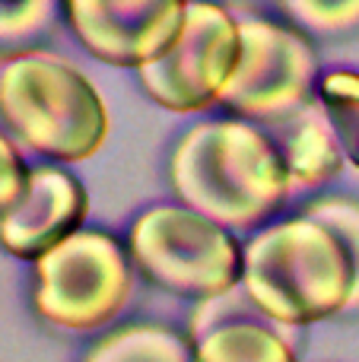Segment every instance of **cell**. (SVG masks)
Wrapping results in <instances>:
<instances>
[{"label":"cell","instance_id":"cell-1","mask_svg":"<svg viewBox=\"0 0 359 362\" xmlns=\"http://www.w3.org/2000/svg\"><path fill=\"white\" fill-rule=\"evenodd\" d=\"M169 181L184 206L229 232L258 229L293 194L273 140L245 118L191 127L172 150Z\"/></svg>","mask_w":359,"mask_h":362},{"label":"cell","instance_id":"cell-2","mask_svg":"<svg viewBox=\"0 0 359 362\" xmlns=\"http://www.w3.org/2000/svg\"><path fill=\"white\" fill-rule=\"evenodd\" d=\"M108 108L76 64L54 51H6L0 67V131L51 163L93 159L108 140Z\"/></svg>","mask_w":359,"mask_h":362},{"label":"cell","instance_id":"cell-3","mask_svg":"<svg viewBox=\"0 0 359 362\" xmlns=\"http://www.w3.org/2000/svg\"><path fill=\"white\" fill-rule=\"evenodd\" d=\"M242 286L271 318L305 327L347 315L353 264L337 232L302 213L252 235L242 248Z\"/></svg>","mask_w":359,"mask_h":362},{"label":"cell","instance_id":"cell-4","mask_svg":"<svg viewBox=\"0 0 359 362\" xmlns=\"http://www.w3.org/2000/svg\"><path fill=\"white\" fill-rule=\"evenodd\" d=\"M32 305L48 327L64 334H95L134 299L137 267L114 235L76 229L35 261Z\"/></svg>","mask_w":359,"mask_h":362},{"label":"cell","instance_id":"cell-5","mask_svg":"<svg viewBox=\"0 0 359 362\" xmlns=\"http://www.w3.org/2000/svg\"><path fill=\"white\" fill-rule=\"evenodd\" d=\"M134 267L175 296L207 299L242 283V248L229 229L184 204L140 213L127 235Z\"/></svg>","mask_w":359,"mask_h":362},{"label":"cell","instance_id":"cell-6","mask_svg":"<svg viewBox=\"0 0 359 362\" xmlns=\"http://www.w3.org/2000/svg\"><path fill=\"white\" fill-rule=\"evenodd\" d=\"M239 23V61L220 105L254 124L305 105L318 93V54L305 32L229 6Z\"/></svg>","mask_w":359,"mask_h":362},{"label":"cell","instance_id":"cell-7","mask_svg":"<svg viewBox=\"0 0 359 362\" xmlns=\"http://www.w3.org/2000/svg\"><path fill=\"white\" fill-rule=\"evenodd\" d=\"M239 61L235 13L213 0H188L175 45L156 61L137 67L140 86L165 112L188 115L220 105Z\"/></svg>","mask_w":359,"mask_h":362},{"label":"cell","instance_id":"cell-8","mask_svg":"<svg viewBox=\"0 0 359 362\" xmlns=\"http://www.w3.org/2000/svg\"><path fill=\"white\" fill-rule=\"evenodd\" d=\"M64 13L93 57L137 70L175 45L188 0H64Z\"/></svg>","mask_w":359,"mask_h":362},{"label":"cell","instance_id":"cell-9","mask_svg":"<svg viewBox=\"0 0 359 362\" xmlns=\"http://www.w3.org/2000/svg\"><path fill=\"white\" fill-rule=\"evenodd\" d=\"M188 340L194 362H299V327L271 318L242 283L197 299Z\"/></svg>","mask_w":359,"mask_h":362},{"label":"cell","instance_id":"cell-10","mask_svg":"<svg viewBox=\"0 0 359 362\" xmlns=\"http://www.w3.org/2000/svg\"><path fill=\"white\" fill-rule=\"evenodd\" d=\"M89 200L83 185L61 165L29 169L25 191L0 213V245L13 257L35 264L54 245L83 229Z\"/></svg>","mask_w":359,"mask_h":362},{"label":"cell","instance_id":"cell-11","mask_svg":"<svg viewBox=\"0 0 359 362\" xmlns=\"http://www.w3.org/2000/svg\"><path fill=\"white\" fill-rule=\"evenodd\" d=\"M261 127L267 131V137L273 140L280 159H283L293 194L328 185L347 163L318 95L280 118L264 121Z\"/></svg>","mask_w":359,"mask_h":362},{"label":"cell","instance_id":"cell-12","mask_svg":"<svg viewBox=\"0 0 359 362\" xmlns=\"http://www.w3.org/2000/svg\"><path fill=\"white\" fill-rule=\"evenodd\" d=\"M83 362H194V346L165 325H127L105 334Z\"/></svg>","mask_w":359,"mask_h":362},{"label":"cell","instance_id":"cell-13","mask_svg":"<svg viewBox=\"0 0 359 362\" xmlns=\"http://www.w3.org/2000/svg\"><path fill=\"white\" fill-rule=\"evenodd\" d=\"M318 99L324 105L343 159L359 172V74L356 70H331L318 80Z\"/></svg>","mask_w":359,"mask_h":362},{"label":"cell","instance_id":"cell-14","mask_svg":"<svg viewBox=\"0 0 359 362\" xmlns=\"http://www.w3.org/2000/svg\"><path fill=\"white\" fill-rule=\"evenodd\" d=\"M283 16L305 35L337 38L359 32V0H277Z\"/></svg>","mask_w":359,"mask_h":362},{"label":"cell","instance_id":"cell-15","mask_svg":"<svg viewBox=\"0 0 359 362\" xmlns=\"http://www.w3.org/2000/svg\"><path fill=\"white\" fill-rule=\"evenodd\" d=\"M64 0H0V51H23L54 25Z\"/></svg>","mask_w":359,"mask_h":362},{"label":"cell","instance_id":"cell-16","mask_svg":"<svg viewBox=\"0 0 359 362\" xmlns=\"http://www.w3.org/2000/svg\"><path fill=\"white\" fill-rule=\"evenodd\" d=\"M305 213L315 219H322L328 229L337 232V238L343 242L353 264V296H350L347 315L359 312V200L353 197H322L315 204L305 206Z\"/></svg>","mask_w":359,"mask_h":362},{"label":"cell","instance_id":"cell-17","mask_svg":"<svg viewBox=\"0 0 359 362\" xmlns=\"http://www.w3.org/2000/svg\"><path fill=\"white\" fill-rule=\"evenodd\" d=\"M29 181V169H25V153L0 131V213L19 200Z\"/></svg>","mask_w":359,"mask_h":362},{"label":"cell","instance_id":"cell-18","mask_svg":"<svg viewBox=\"0 0 359 362\" xmlns=\"http://www.w3.org/2000/svg\"><path fill=\"white\" fill-rule=\"evenodd\" d=\"M4 57H6V51H0V67H4Z\"/></svg>","mask_w":359,"mask_h":362}]
</instances>
